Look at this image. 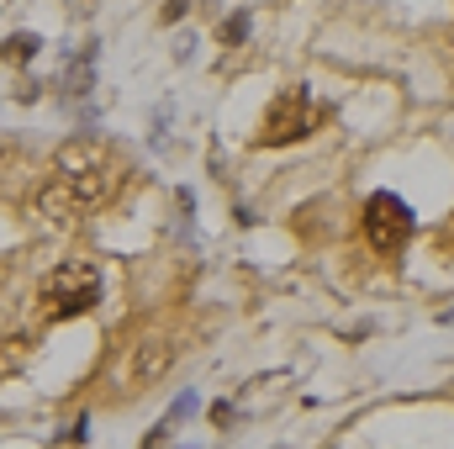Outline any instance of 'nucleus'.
I'll return each mask as SVG.
<instances>
[{"label": "nucleus", "instance_id": "nucleus-1", "mask_svg": "<svg viewBox=\"0 0 454 449\" xmlns=\"http://www.w3.org/2000/svg\"><path fill=\"white\" fill-rule=\"evenodd\" d=\"M53 169H59L53 180H64L85 212L101 207V201H112L116 185H121V159H116L106 143H96V138H74V143H64L59 159H53Z\"/></svg>", "mask_w": 454, "mask_h": 449}, {"label": "nucleus", "instance_id": "nucleus-2", "mask_svg": "<svg viewBox=\"0 0 454 449\" xmlns=\"http://www.w3.org/2000/svg\"><path fill=\"white\" fill-rule=\"evenodd\" d=\"M37 296H43V312H48V318H59V323L85 318V312L101 302V270H96L90 259H64L59 270H48V275H43Z\"/></svg>", "mask_w": 454, "mask_h": 449}, {"label": "nucleus", "instance_id": "nucleus-3", "mask_svg": "<svg viewBox=\"0 0 454 449\" xmlns=\"http://www.w3.org/2000/svg\"><path fill=\"white\" fill-rule=\"evenodd\" d=\"M364 238H370V248L375 254H402L407 243H412V232H418V217H412V207L396 196V191H375L370 201H364Z\"/></svg>", "mask_w": 454, "mask_h": 449}, {"label": "nucleus", "instance_id": "nucleus-4", "mask_svg": "<svg viewBox=\"0 0 454 449\" xmlns=\"http://www.w3.org/2000/svg\"><path fill=\"white\" fill-rule=\"evenodd\" d=\"M312 127H317V106H312V96H307L301 85H291V91H280V96L270 101L264 127H259V143H264V148H286V143L312 138Z\"/></svg>", "mask_w": 454, "mask_h": 449}, {"label": "nucleus", "instance_id": "nucleus-5", "mask_svg": "<svg viewBox=\"0 0 454 449\" xmlns=\"http://www.w3.org/2000/svg\"><path fill=\"white\" fill-rule=\"evenodd\" d=\"M169 359H175L169 338H143V343L132 349V359H127V375H132V381H159V375L169 370Z\"/></svg>", "mask_w": 454, "mask_h": 449}, {"label": "nucleus", "instance_id": "nucleus-6", "mask_svg": "<svg viewBox=\"0 0 454 449\" xmlns=\"http://www.w3.org/2000/svg\"><path fill=\"white\" fill-rule=\"evenodd\" d=\"M37 212H43L48 223H74L85 207L74 201V191H69L64 180H53V185H43V191H37Z\"/></svg>", "mask_w": 454, "mask_h": 449}, {"label": "nucleus", "instance_id": "nucleus-7", "mask_svg": "<svg viewBox=\"0 0 454 449\" xmlns=\"http://www.w3.org/2000/svg\"><path fill=\"white\" fill-rule=\"evenodd\" d=\"M32 53H37V37H32V32H21V37L5 43V64H27Z\"/></svg>", "mask_w": 454, "mask_h": 449}, {"label": "nucleus", "instance_id": "nucleus-8", "mask_svg": "<svg viewBox=\"0 0 454 449\" xmlns=\"http://www.w3.org/2000/svg\"><path fill=\"white\" fill-rule=\"evenodd\" d=\"M243 32H248V21H243V16H232V21H227V27H223V43H238Z\"/></svg>", "mask_w": 454, "mask_h": 449}, {"label": "nucleus", "instance_id": "nucleus-9", "mask_svg": "<svg viewBox=\"0 0 454 449\" xmlns=\"http://www.w3.org/2000/svg\"><path fill=\"white\" fill-rule=\"evenodd\" d=\"M444 243H450V248H454V217H450V227H444Z\"/></svg>", "mask_w": 454, "mask_h": 449}]
</instances>
